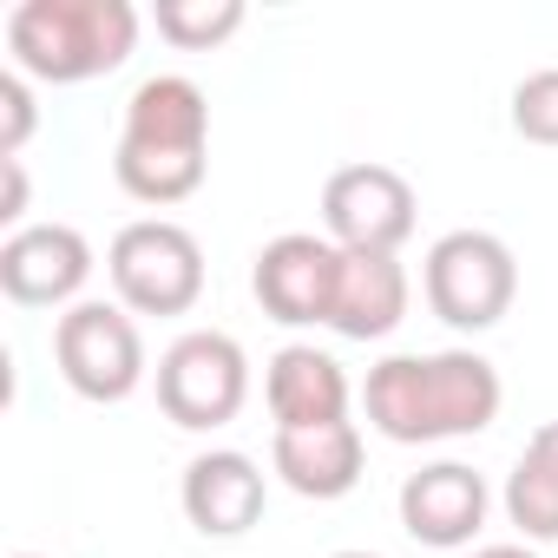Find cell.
<instances>
[{"label":"cell","instance_id":"6da1fadb","mask_svg":"<svg viewBox=\"0 0 558 558\" xmlns=\"http://www.w3.org/2000/svg\"><path fill=\"white\" fill-rule=\"evenodd\" d=\"M368 427L395 447H427V440H460L499 421V368L473 349H440V355H388L368 368Z\"/></svg>","mask_w":558,"mask_h":558},{"label":"cell","instance_id":"7a4b0ae2","mask_svg":"<svg viewBox=\"0 0 558 558\" xmlns=\"http://www.w3.org/2000/svg\"><path fill=\"white\" fill-rule=\"evenodd\" d=\"M210 151V99L197 80L184 73H151L132 99H125V132L112 151L119 184L138 204H184L204 184V158Z\"/></svg>","mask_w":558,"mask_h":558},{"label":"cell","instance_id":"3957f363","mask_svg":"<svg viewBox=\"0 0 558 558\" xmlns=\"http://www.w3.org/2000/svg\"><path fill=\"white\" fill-rule=\"evenodd\" d=\"M138 47L132 0H21L8 14V53L27 80L80 86L119 73Z\"/></svg>","mask_w":558,"mask_h":558},{"label":"cell","instance_id":"277c9868","mask_svg":"<svg viewBox=\"0 0 558 558\" xmlns=\"http://www.w3.org/2000/svg\"><path fill=\"white\" fill-rule=\"evenodd\" d=\"M106 276L132 316H184L204 296V243L171 217H138L112 236Z\"/></svg>","mask_w":558,"mask_h":558},{"label":"cell","instance_id":"5b68a950","mask_svg":"<svg viewBox=\"0 0 558 558\" xmlns=\"http://www.w3.org/2000/svg\"><path fill=\"white\" fill-rule=\"evenodd\" d=\"M421 290H427V310L447 329L480 336V329L506 323V310L519 296V263H512V250L493 230H447L427 250Z\"/></svg>","mask_w":558,"mask_h":558},{"label":"cell","instance_id":"8992f818","mask_svg":"<svg viewBox=\"0 0 558 558\" xmlns=\"http://www.w3.org/2000/svg\"><path fill=\"white\" fill-rule=\"evenodd\" d=\"M243 401H250V355L236 349V336L191 329L158 355V408L178 427L210 434V427L236 421Z\"/></svg>","mask_w":558,"mask_h":558},{"label":"cell","instance_id":"52a82bcc","mask_svg":"<svg viewBox=\"0 0 558 558\" xmlns=\"http://www.w3.org/2000/svg\"><path fill=\"white\" fill-rule=\"evenodd\" d=\"M53 362L80 401H125L145 381V336L125 303H73L53 329Z\"/></svg>","mask_w":558,"mask_h":558},{"label":"cell","instance_id":"ba28073f","mask_svg":"<svg viewBox=\"0 0 558 558\" xmlns=\"http://www.w3.org/2000/svg\"><path fill=\"white\" fill-rule=\"evenodd\" d=\"M414 184L395 165H342L323 184V230L336 250H381L395 256L414 236Z\"/></svg>","mask_w":558,"mask_h":558},{"label":"cell","instance_id":"9c48e42d","mask_svg":"<svg viewBox=\"0 0 558 558\" xmlns=\"http://www.w3.org/2000/svg\"><path fill=\"white\" fill-rule=\"evenodd\" d=\"M336 276H342V250L329 236H316V230H290V236H276V243L256 250L250 290H256L269 323L316 329L336 310Z\"/></svg>","mask_w":558,"mask_h":558},{"label":"cell","instance_id":"30bf717a","mask_svg":"<svg viewBox=\"0 0 558 558\" xmlns=\"http://www.w3.org/2000/svg\"><path fill=\"white\" fill-rule=\"evenodd\" d=\"M93 243L73 223H21L0 243V290L21 310H60L86 290Z\"/></svg>","mask_w":558,"mask_h":558},{"label":"cell","instance_id":"8fae6325","mask_svg":"<svg viewBox=\"0 0 558 558\" xmlns=\"http://www.w3.org/2000/svg\"><path fill=\"white\" fill-rule=\"evenodd\" d=\"M486 506H493L486 480L460 460H434L401 480V525L414 545H434V551L473 545V532L486 525Z\"/></svg>","mask_w":558,"mask_h":558},{"label":"cell","instance_id":"7c38bea8","mask_svg":"<svg viewBox=\"0 0 558 558\" xmlns=\"http://www.w3.org/2000/svg\"><path fill=\"white\" fill-rule=\"evenodd\" d=\"M178 499H184V519H191L204 538H243V532L263 519L269 486H263V466H256L250 453L217 447V453H197V460L184 466Z\"/></svg>","mask_w":558,"mask_h":558},{"label":"cell","instance_id":"4fadbf2b","mask_svg":"<svg viewBox=\"0 0 558 558\" xmlns=\"http://www.w3.org/2000/svg\"><path fill=\"white\" fill-rule=\"evenodd\" d=\"M401 316H408V269H401V256L342 250L329 329H336L342 342H381V336L401 329Z\"/></svg>","mask_w":558,"mask_h":558},{"label":"cell","instance_id":"5bb4252c","mask_svg":"<svg viewBox=\"0 0 558 558\" xmlns=\"http://www.w3.org/2000/svg\"><path fill=\"white\" fill-rule=\"evenodd\" d=\"M263 395H269L276 434H283V427H329V421H349V375H342L336 355H323V349H310V342H290V349L269 355Z\"/></svg>","mask_w":558,"mask_h":558},{"label":"cell","instance_id":"9a60e30c","mask_svg":"<svg viewBox=\"0 0 558 558\" xmlns=\"http://www.w3.org/2000/svg\"><path fill=\"white\" fill-rule=\"evenodd\" d=\"M269 466L303 499H342L362 480V427L329 421V427H283L269 440Z\"/></svg>","mask_w":558,"mask_h":558},{"label":"cell","instance_id":"2e32d148","mask_svg":"<svg viewBox=\"0 0 558 558\" xmlns=\"http://www.w3.org/2000/svg\"><path fill=\"white\" fill-rule=\"evenodd\" d=\"M506 519L532 545H551L558 538V421L532 427L519 466L506 473Z\"/></svg>","mask_w":558,"mask_h":558},{"label":"cell","instance_id":"e0dca14e","mask_svg":"<svg viewBox=\"0 0 558 558\" xmlns=\"http://www.w3.org/2000/svg\"><path fill=\"white\" fill-rule=\"evenodd\" d=\"M243 27V0H158V34L184 53H210Z\"/></svg>","mask_w":558,"mask_h":558},{"label":"cell","instance_id":"ac0fdd59","mask_svg":"<svg viewBox=\"0 0 558 558\" xmlns=\"http://www.w3.org/2000/svg\"><path fill=\"white\" fill-rule=\"evenodd\" d=\"M512 132L525 145H558V66H538L512 86Z\"/></svg>","mask_w":558,"mask_h":558},{"label":"cell","instance_id":"d6986e66","mask_svg":"<svg viewBox=\"0 0 558 558\" xmlns=\"http://www.w3.org/2000/svg\"><path fill=\"white\" fill-rule=\"evenodd\" d=\"M34 138V86L27 73H0V158H21Z\"/></svg>","mask_w":558,"mask_h":558},{"label":"cell","instance_id":"ffe728a7","mask_svg":"<svg viewBox=\"0 0 558 558\" xmlns=\"http://www.w3.org/2000/svg\"><path fill=\"white\" fill-rule=\"evenodd\" d=\"M0 178H8V204H0V217L21 223L27 217V171H21V158H0Z\"/></svg>","mask_w":558,"mask_h":558},{"label":"cell","instance_id":"44dd1931","mask_svg":"<svg viewBox=\"0 0 558 558\" xmlns=\"http://www.w3.org/2000/svg\"><path fill=\"white\" fill-rule=\"evenodd\" d=\"M473 558H538V551H525V545H480Z\"/></svg>","mask_w":558,"mask_h":558},{"label":"cell","instance_id":"7402d4cb","mask_svg":"<svg viewBox=\"0 0 558 558\" xmlns=\"http://www.w3.org/2000/svg\"><path fill=\"white\" fill-rule=\"evenodd\" d=\"M329 558H381V551H329Z\"/></svg>","mask_w":558,"mask_h":558},{"label":"cell","instance_id":"603a6c76","mask_svg":"<svg viewBox=\"0 0 558 558\" xmlns=\"http://www.w3.org/2000/svg\"><path fill=\"white\" fill-rule=\"evenodd\" d=\"M14 558H40V551H14Z\"/></svg>","mask_w":558,"mask_h":558}]
</instances>
